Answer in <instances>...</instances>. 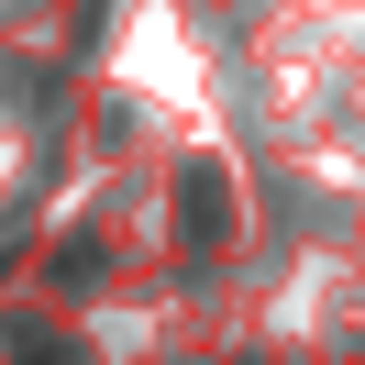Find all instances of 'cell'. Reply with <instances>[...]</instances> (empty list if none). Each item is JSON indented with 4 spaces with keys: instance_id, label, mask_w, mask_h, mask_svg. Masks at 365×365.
<instances>
[{
    "instance_id": "obj_1",
    "label": "cell",
    "mask_w": 365,
    "mask_h": 365,
    "mask_svg": "<svg viewBox=\"0 0 365 365\" xmlns=\"http://www.w3.org/2000/svg\"><path fill=\"white\" fill-rule=\"evenodd\" d=\"M222 244H232V178L188 166L178 178V255H222Z\"/></svg>"
},
{
    "instance_id": "obj_2",
    "label": "cell",
    "mask_w": 365,
    "mask_h": 365,
    "mask_svg": "<svg viewBox=\"0 0 365 365\" xmlns=\"http://www.w3.org/2000/svg\"><path fill=\"white\" fill-rule=\"evenodd\" d=\"M23 365H78V354H67V343H56V332H45V354H23Z\"/></svg>"
}]
</instances>
